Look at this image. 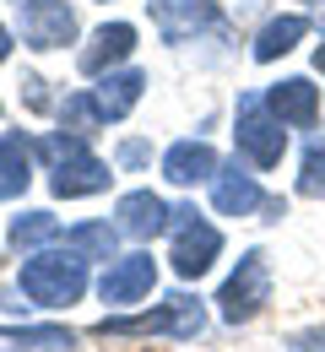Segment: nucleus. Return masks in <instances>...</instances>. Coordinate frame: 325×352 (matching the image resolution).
<instances>
[{
    "instance_id": "1",
    "label": "nucleus",
    "mask_w": 325,
    "mask_h": 352,
    "mask_svg": "<svg viewBox=\"0 0 325 352\" xmlns=\"http://www.w3.org/2000/svg\"><path fill=\"white\" fill-rule=\"evenodd\" d=\"M16 287H22L27 304H38V309H65L87 293V261L76 250H38V255L22 261Z\"/></svg>"
},
{
    "instance_id": "2",
    "label": "nucleus",
    "mask_w": 325,
    "mask_h": 352,
    "mask_svg": "<svg viewBox=\"0 0 325 352\" xmlns=\"http://www.w3.org/2000/svg\"><path fill=\"white\" fill-rule=\"evenodd\" d=\"M38 152L49 157V190L54 195H98L109 190V163L87 152V135H44Z\"/></svg>"
},
{
    "instance_id": "3",
    "label": "nucleus",
    "mask_w": 325,
    "mask_h": 352,
    "mask_svg": "<svg viewBox=\"0 0 325 352\" xmlns=\"http://www.w3.org/2000/svg\"><path fill=\"white\" fill-rule=\"evenodd\" d=\"M206 325V309H201V298H168V304L146 309V314H103L98 320V336H195Z\"/></svg>"
},
{
    "instance_id": "4",
    "label": "nucleus",
    "mask_w": 325,
    "mask_h": 352,
    "mask_svg": "<svg viewBox=\"0 0 325 352\" xmlns=\"http://www.w3.org/2000/svg\"><path fill=\"white\" fill-rule=\"evenodd\" d=\"M217 304H223V320H228V325H244V320H255L260 309L271 304V261H266L260 250H249V255L238 261V271H233L228 282H223Z\"/></svg>"
},
{
    "instance_id": "5",
    "label": "nucleus",
    "mask_w": 325,
    "mask_h": 352,
    "mask_svg": "<svg viewBox=\"0 0 325 352\" xmlns=\"http://www.w3.org/2000/svg\"><path fill=\"white\" fill-rule=\"evenodd\" d=\"M238 152L255 163V168H277L282 152H287V125L266 109V98H244L238 103Z\"/></svg>"
},
{
    "instance_id": "6",
    "label": "nucleus",
    "mask_w": 325,
    "mask_h": 352,
    "mask_svg": "<svg viewBox=\"0 0 325 352\" xmlns=\"http://www.w3.org/2000/svg\"><path fill=\"white\" fill-rule=\"evenodd\" d=\"M168 233H174L168 261H174V271H179V276H206V271H212V261L223 255V233H217L206 217H195V212H174Z\"/></svg>"
},
{
    "instance_id": "7",
    "label": "nucleus",
    "mask_w": 325,
    "mask_h": 352,
    "mask_svg": "<svg viewBox=\"0 0 325 352\" xmlns=\"http://www.w3.org/2000/svg\"><path fill=\"white\" fill-rule=\"evenodd\" d=\"M16 33L22 44L49 54V49H65L76 38V11L65 0H16Z\"/></svg>"
},
{
    "instance_id": "8",
    "label": "nucleus",
    "mask_w": 325,
    "mask_h": 352,
    "mask_svg": "<svg viewBox=\"0 0 325 352\" xmlns=\"http://www.w3.org/2000/svg\"><path fill=\"white\" fill-rule=\"evenodd\" d=\"M146 11H152V28L163 33V44H185L217 22V0H146Z\"/></svg>"
},
{
    "instance_id": "9",
    "label": "nucleus",
    "mask_w": 325,
    "mask_h": 352,
    "mask_svg": "<svg viewBox=\"0 0 325 352\" xmlns=\"http://www.w3.org/2000/svg\"><path fill=\"white\" fill-rule=\"evenodd\" d=\"M152 287H157V261L152 255H120L98 282L103 304H141Z\"/></svg>"
},
{
    "instance_id": "10",
    "label": "nucleus",
    "mask_w": 325,
    "mask_h": 352,
    "mask_svg": "<svg viewBox=\"0 0 325 352\" xmlns=\"http://www.w3.org/2000/svg\"><path fill=\"white\" fill-rule=\"evenodd\" d=\"M266 109L277 114L282 125L309 131V125L320 120V87H315L309 76H287V82H277V87H266Z\"/></svg>"
},
{
    "instance_id": "11",
    "label": "nucleus",
    "mask_w": 325,
    "mask_h": 352,
    "mask_svg": "<svg viewBox=\"0 0 325 352\" xmlns=\"http://www.w3.org/2000/svg\"><path fill=\"white\" fill-rule=\"evenodd\" d=\"M131 49H136V28L131 22H103L87 38V49H82V71L87 76H109V65L131 60Z\"/></svg>"
},
{
    "instance_id": "12",
    "label": "nucleus",
    "mask_w": 325,
    "mask_h": 352,
    "mask_svg": "<svg viewBox=\"0 0 325 352\" xmlns=\"http://www.w3.org/2000/svg\"><path fill=\"white\" fill-rule=\"evenodd\" d=\"M163 179L168 184H212L217 179V152L206 141H174L163 152Z\"/></svg>"
},
{
    "instance_id": "13",
    "label": "nucleus",
    "mask_w": 325,
    "mask_h": 352,
    "mask_svg": "<svg viewBox=\"0 0 325 352\" xmlns=\"http://www.w3.org/2000/svg\"><path fill=\"white\" fill-rule=\"evenodd\" d=\"M114 217L125 233H136V239H152V233H163L174 212H168V201L163 195H152V190H131V195H120V206H114Z\"/></svg>"
},
{
    "instance_id": "14",
    "label": "nucleus",
    "mask_w": 325,
    "mask_h": 352,
    "mask_svg": "<svg viewBox=\"0 0 325 352\" xmlns=\"http://www.w3.org/2000/svg\"><path fill=\"white\" fill-rule=\"evenodd\" d=\"M212 206H217L223 217H249V212L260 206L255 174H244L238 163H233V168H217V179H212Z\"/></svg>"
},
{
    "instance_id": "15",
    "label": "nucleus",
    "mask_w": 325,
    "mask_h": 352,
    "mask_svg": "<svg viewBox=\"0 0 325 352\" xmlns=\"http://www.w3.org/2000/svg\"><path fill=\"white\" fill-rule=\"evenodd\" d=\"M141 87H146L141 71H109V76H98V87H93L98 114H103V120H125L141 103Z\"/></svg>"
},
{
    "instance_id": "16",
    "label": "nucleus",
    "mask_w": 325,
    "mask_h": 352,
    "mask_svg": "<svg viewBox=\"0 0 325 352\" xmlns=\"http://www.w3.org/2000/svg\"><path fill=\"white\" fill-rule=\"evenodd\" d=\"M27 179H33V141L11 131L5 141H0V201L22 195V190H27Z\"/></svg>"
},
{
    "instance_id": "17",
    "label": "nucleus",
    "mask_w": 325,
    "mask_h": 352,
    "mask_svg": "<svg viewBox=\"0 0 325 352\" xmlns=\"http://www.w3.org/2000/svg\"><path fill=\"white\" fill-rule=\"evenodd\" d=\"M309 33V16H298V11H287V16H271L260 33H255V60H277L287 49L298 44Z\"/></svg>"
},
{
    "instance_id": "18",
    "label": "nucleus",
    "mask_w": 325,
    "mask_h": 352,
    "mask_svg": "<svg viewBox=\"0 0 325 352\" xmlns=\"http://www.w3.org/2000/svg\"><path fill=\"white\" fill-rule=\"evenodd\" d=\"M114 244H120L114 222H76L65 233V250H76L82 261H114Z\"/></svg>"
},
{
    "instance_id": "19",
    "label": "nucleus",
    "mask_w": 325,
    "mask_h": 352,
    "mask_svg": "<svg viewBox=\"0 0 325 352\" xmlns=\"http://www.w3.org/2000/svg\"><path fill=\"white\" fill-rule=\"evenodd\" d=\"M298 195L325 201V135H320V141H309V152H304V168H298Z\"/></svg>"
},
{
    "instance_id": "20",
    "label": "nucleus",
    "mask_w": 325,
    "mask_h": 352,
    "mask_svg": "<svg viewBox=\"0 0 325 352\" xmlns=\"http://www.w3.org/2000/svg\"><path fill=\"white\" fill-rule=\"evenodd\" d=\"M60 228H54V217L49 212H27V217L11 222V244L16 250H33V244H44V239H54Z\"/></svg>"
},
{
    "instance_id": "21",
    "label": "nucleus",
    "mask_w": 325,
    "mask_h": 352,
    "mask_svg": "<svg viewBox=\"0 0 325 352\" xmlns=\"http://www.w3.org/2000/svg\"><path fill=\"white\" fill-rule=\"evenodd\" d=\"M0 336H11V342H22V347H71V331H0Z\"/></svg>"
},
{
    "instance_id": "22",
    "label": "nucleus",
    "mask_w": 325,
    "mask_h": 352,
    "mask_svg": "<svg viewBox=\"0 0 325 352\" xmlns=\"http://www.w3.org/2000/svg\"><path fill=\"white\" fill-rule=\"evenodd\" d=\"M287 347H293V352H325V325H315V331H298Z\"/></svg>"
},
{
    "instance_id": "23",
    "label": "nucleus",
    "mask_w": 325,
    "mask_h": 352,
    "mask_svg": "<svg viewBox=\"0 0 325 352\" xmlns=\"http://www.w3.org/2000/svg\"><path fill=\"white\" fill-rule=\"evenodd\" d=\"M5 60H11V28L0 22V65H5Z\"/></svg>"
},
{
    "instance_id": "24",
    "label": "nucleus",
    "mask_w": 325,
    "mask_h": 352,
    "mask_svg": "<svg viewBox=\"0 0 325 352\" xmlns=\"http://www.w3.org/2000/svg\"><path fill=\"white\" fill-rule=\"evenodd\" d=\"M315 65H320V71H325V44H320V54H315Z\"/></svg>"
},
{
    "instance_id": "25",
    "label": "nucleus",
    "mask_w": 325,
    "mask_h": 352,
    "mask_svg": "<svg viewBox=\"0 0 325 352\" xmlns=\"http://www.w3.org/2000/svg\"><path fill=\"white\" fill-rule=\"evenodd\" d=\"M320 28H325V11H320Z\"/></svg>"
}]
</instances>
